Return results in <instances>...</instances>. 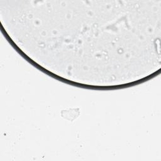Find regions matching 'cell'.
<instances>
[{
  "label": "cell",
  "instance_id": "1",
  "mask_svg": "<svg viewBox=\"0 0 161 161\" xmlns=\"http://www.w3.org/2000/svg\"><path fill=\"white\" fill-rule=\"evenodd\" d=\"M77 111H75V110H69V111H65V112H64L62 113V116L64 117L66 119L69 118V116H71L70 120H73L74 118H75L76 116H77L79 113H76Z\"/></svg>",
  "mask_w": 161,
  "mask_h": 161
}]
</instances>
